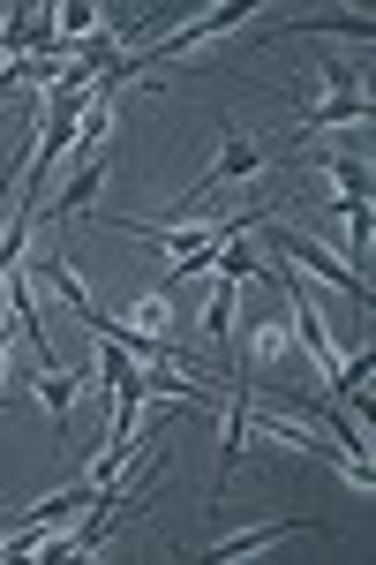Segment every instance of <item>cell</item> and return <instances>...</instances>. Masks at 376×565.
<instances>
[{
    "label": "cell",
    "instance_id": "1",
    "mask_svg": "<svg viewBox=\"0 0 376 565\" xmlns=\"http://www.w3.org/2000/svg\"><path fill=\"white\" fill-rule=\"evenodd\" d=\"M264 234H271V242H279V249H287V257L301 264V271H316V279H332L339 295H354V302L369 309V287H362V271H346V264H339L332 249H316L309 234H293V226H271V218H264Z\"/></svg>",
    "mask_w": 376,
    "mask_h": 565
},
{
    "label": "cell",
    "instance_id": "2",
    "mask_svg": "<svg viewBox=\"0 0 376 565\" xmlns=\"http://www.w3.org/2000/svg\"><path fill=\"white\" fill-rule=\"evenodd\" d=\"M316 129H369V98H362V84L332 90L324 106H309V114H301V136H316Z\"/></svg>",
    "mask_w": 376,
    "mask_h": 565
},
{
    "label": "cell",
    "instance_id": "3",
    "mask_svg": "<svg viewBox=\"0 0 376 565\" xmlns=\"http://www.w3.org/2000/svg\"><path fill=\"white\" fill-rule=\"evenodd\" d=\"M249 174H264V151H256V136L234 129V136H226V151H218V167L204 174V189H211V181H249Z\"/></svg>",
    "mask_w": 376,
    "mask_h": 565
},
{
    "label": "cell",
    "instance_id": "4",
    "mask_svg": "<svg viewBox=\"0 0 376 565\" xmlns=\"http://www.w3.org/2000/svg\"><path fill=\"white\" fill-rule=\"evenodd\" d=\"M45 287H53V295H61L68 309H76V317H98V302H90V287L76 279V264H68V257H45Z\"/></svg>",
    "mask_w": 376,
    "mask_h": 565
},
{
    "label": "cell",
    "instance_id": "5",
    "mask_svg": "<svg viewBox=\"0 0 376 565\" xmlns=\"http://www.w3.org/2000/svg\"><path fill=\"white\" fill-rule=\"evenodd\" d=\"M121 324H128V332H143V340H166V324H173V302H166V287H151V295H143V302L128 309Z\"/></svg>",
    "mask_w": 376,
    "mask_h": 565
},
{
    "label": "cell",
    "instance_id": "6",
    "mask_svg": "<svg viewBox=\"0 0 376 565\" xmlns=\"http://www.w3.org/2000/svg\"><path fill=\"white\" fill-rule=\"evenodd\" d=\"M301 521H271V527H249V535H226V543H211V558L226 565V558H249V551H264V543H287Z\"/></svg>",
    "mask_w": 376,
    "mask_h": 565
},
{
    "label": "cell",
    "instance_id": "7",
    "mask_svg": "<svg viewBox=\"0 0 376 565\" xmlns=\"http://www.w3.org/2000/svg\"><path fill=\"white\" fill-rule=\"evenodd\" d=\"M226 332H234V279H218L204 302V340L211 348H226Z\"/></svg>",
    "mask_w": 376,
    "mask_h": 565
},
{
    "label": "cell",
    "instance_id": "8",
    "mask_svg": "<svg viewBox=\"0 0 376 565\" xmlns=\"http://www.w3.org/2000/svg\"><path fill=\"white\" fill-rule=\"evenodd\" d=\"M324 174H332L339 196H369V167H362L354 151H324Z\"/></svg>",
    "mask_w": 376,
    "mask_h": 565
},
{
    "label": "cell",
    "instance_id": "9",
    "mask_svg": "<svg viewBox=\"0 0 376 565\" xmlns=\"http://www.w3.org/2000/svg\"><path fill=\"white\" fill-rule=\"evenodd\" d=\"M39 399H45V415L61 423V437H68V407H76V377H61V370H39Z\"/></svg>",
    "mask_w": 376,
    "mask_h": 565
},
{
    "label": "cell",
    "instance_id": "10",
    "mask_svg": "<svg viewBox=\"0 0 376 565\" xmlns=\"http://www.w3.org/2000/svg\"><path fill=\"white\" fill-rule=\"evenodd\" d=\"M0 558H8V527H0Z\"/></svg>",
    "mask_w": 376,
    "mask_h": 565
},
{
    "label": "cell",
    "instance_id": "11",
    "mask_svg": "<svg viewBox=\"0 0 376 565\" xmlns=\"http://www.w3.org/2000/svg\"><path fill=\"white\" fill-rule=\"evenodd\" d=\"M0 377H8V348H0Z\"/></svg>",
    "mask_w": 376,
    "mask_h": 565
}]
</instances>
